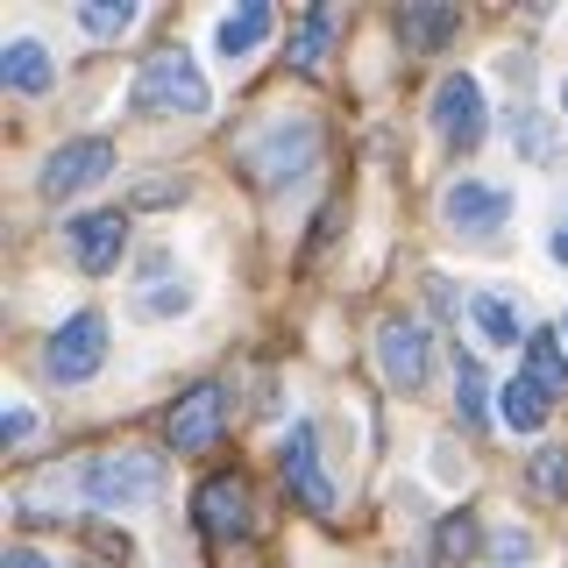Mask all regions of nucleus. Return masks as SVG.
Returning a JSON list of instances; mask_svg holds the SVG:
<instances>
[{
	"mask_svg": "<svg viewBox=\"0 0 568 568\" xmlns=\"http://www.w3.org/2000/svg\"><path fill=\"white\" fill-rule=\"evenodd\" d=\"M320 156V121L313 114H284L271 121V129H256L242 142V171H248V185H263V192H277L284 178H298Z\"/></svg>",
	"mask_w": 568,
	"mask_h": 568,
	"instance_id": "obj_1",
	"label": "nucleus"
},
{
	"mask_svg": "<svg viewBox=\"0 0 568 568\" xmlns=\"http://www.w3.org/2000/svg\"><path fill=\"white\" fill-rule=\"evenodd\" d=\"M164 490V462L156 455H85L79 462V497L93 511H129V505H150Z\"/></svg>",
	"mask_w": 568,
	"mask_h": 568,
	"instance_id": "obj_2",
	"label": "nucleus"
},
{
	"mask_svg": "<svg viewBox=\"0 0 568 568\" xmlns=\"http://www.w3.org/2000/svg\"><path fill=\"white\" fill-rule=\"evenodd\" d=\"M213 85L200 79V64L185 50H150L135 64V114H206Z\"/></svg>",
	"mask_w": 568,
	"mask_h": 568,
	"instance_id": "obj_3",
	"label": "nucleus"
},
{
	"mask_svg": "<svg viewBox=\"0 0 568 568\" xmlns=\"http://www.w3.org/2000/svg\"><path fill=\"white\" fill-rule=\"evenodd\" d=\"M426 121H434V135L448 142V150H476V142H484V121H490L484 79H476V71H448V79L434 85V106H426Z\"/></svg>",
	"mask_w": 568,
	"mask_h": 568,
	"instance_id": "obj_4",
	"label": "nucleus"
},
{
	"mask_svg": "<svg viewBox=\"0 0 568 568\" xmlns=\"http://www.w3.org/2000/svg\"><path fill=\"white\" fill-rule=\"evenodd\" d=\"M100 363H106V320L100 313H71L43 342V377L50 384H85V377H100Z\"/></svg>",
	"mask_w": 568,
	"mask_h": 568,
	"instance_id": "obj_5",
	"label": "nucleus"
},
{
	"mask_svg": "<svg viewBox=\"0 0 568 568\" xmlns=\"http://www.w3.org/2000/svg\"><path fill=\"white\" fill-rule=\"evenodd\" d=\"M100 178H114V142L106 135H71L58 142V150L43 156V200H71V192H85V185H100Z\"/></svg>",
	"mask_w": 568,
	"mask_h": 568,
	"instance_id": "obj_6",
	"label": "nucleus"
},
{
	"mask_svg": "<svg viewBox=\"0 0 568 568\" xmlns=\"http://www.w3.org/2000/svg\"><path fill=\"white\" fill-rule=\"evenodd\" d=\"M377 369L390 390H419L426 369H434V342H426V327L413 313H390L377 327Z\"/></svg>",
	"mask_w": 568,
	"mask_h": 568,
	"instance_id": "obj_7",
	"label": "nucleus"
},
{
	"mask_svg": "<svg viewBox=\"0 0 568 568\" xmlns=\"http://www.w3.org/2000/svg\"><path fill=\"white\" fill-rule=\"evenodd\" d=\"M221 426H227V390L221 384H192L164 413V440L178 455H206L213 440H221Z\"/></svg>",
	"mask_w": 568,
	"mask_h": 568,
	"instance_id": "obj_8",
	"label": "nucleus"
},
{
	"mask_svg": "<svg viewBox=\"0 0 568 568\" xmlns=\"http://www.w3.org/2000/svg\"><path fill=\"white\" fill-rule=\"evenodd\" d=\"M277 469H284V490H292L306 511H320V519H327V511H334V484H327V469H320V434H313V419H292Z\"/></svg>",
	"mask_w": 568,
	"mask_h": 568,
	"instance_id": "obj_9",
	"label": "nucleus"
},
{
	"mask_svg": "<svg viewBox=\"0 0 568 568\" xmlns=\"http://www.w3.org/2000/svg\"><path fill=\"white\" fill-rule=\"evenodd\" d=\"M440 213H448V227H462V235H497L505 213H511V192L484 185V178H455V185L440 192Z\"/></svg>",
	"mask_w": 568,
	"mask_h": 568,
	"instance_id": "obj_10",
	"label": "nucleus"
},
{
	"mask_svg": "<svg viewBox=\"0 0 568 568\" xmlns=\"http://www.w3.org/2000/svg\"><path fill=\"white\" fill-rule=\"evenodd\" d=\"M121 248H129V213L121 206H100V213H79V221H71V256H79L85 277L114 271Z\"/></svg>",
	"mask_w": 568,
	"mask_h": 568,
	"instance_id": "obj_11",
	"label": "nucleus"
},
{
	"mask_svg": "<svg viewBox=\"0 0 568 568\" xmlns=\"http://www.w3.org/2000/svg\"><path fill=\"white\" fill-rule=\"evenodd\" d=\"M192 519H200V532H213V540L248 532V484L242 476H206V484L192 490Z\"/></svg>",
	"mask_w": 568,
	"mask_h": 568,
	"instance_id": "obj_12",
	"label": "nucleus"
},
{
	"mask_svg": "<svg viewBox=\"0 0 568 568\" xmlns=\"http://www.w3.org/2000/svg\"><path fill=\"white\" fill-rule=\"evenodd\" d=\"M185 306H192V277L185 271L171 277V256H150V271L135 284V313L142 320H178Z\"/></svg>",
	"mask_w": 568,
	"mask_h": 568,
	"instance_id": "obj_13",
	"label": "nucleus"
},
{
	"mask_svg": "<svg viewBox=\"0 0 568 568\" xmlns=\"http://www.w3.org/2000/svg\"><path fill=\"white\" fill-rule=\"evenodd\" d=\"M547 413H555V390H547L540 377H526V369H519L505 390H497V419H505L511 434H540Z\"/></svg>",
	"mask_w": 568,
	"mask_h": 568,
	"instance_id": "obj_14",
	"label": "nucleus"
},
{
	"mask_svg": "<svg viewBox=\"0 0 568 568\" xmlns=\"http://www.w3.org/2000/svg\"><path fill=\"white\" fill-rule=\"evenodd\" d=\"M271 29H277V8H271V0H242V8L213 29V50H221V58H248V50H256Z\"/></svg>",
	"mask_w": 568,
	"mask_h": 568,
	"instance_id": "obj_15",
	"label": "nucleus"
},
{
	"mask_svg": "<svg viewBox=\"0 0 568 568\" xmlns=\"http://www.w3.org/2000/svg\"><path fill=\"white\" fill-rule=\"evenodd\" d=\"M455 29H462V8H448V0H419V8L398 14V43L405 50H440Z\"/></svg>",
	"mask_w": 568,
	"mask_h": 568,
	"instance_id": "obj_16",
	"label": "nucleus"
},
{
	"mask_svg": "<svg viewBox=\"0 0 568 568\" xmlns=\"http://www.w3.org/2000/svg\"><path fill=\"white\" fill-rule=\"evenodd\" d=\"M0 79H8L14 93H50L58 71H50V50L36 43V36H14V43L0 50Z\"/></svg>",
	"mask_w": 568,
	"mask_h": 568,
	"instance_id": "obj_17",
	"label": "nucleus"
},
{
	"mask_svg": "<svg viewBox=\"0 0 568 568\" xmlns=\"http://www.w3.org/2000/svg\"><path fill=\"white\" fill-rule=\"evenodd\" d=\"M327 43H334V8H306V14L292 22L284 58H292V71H306V79H313V71L327 64Z\"/></svg>",
	"mask_w": 568,
	"mask_h": 568,
	"instance_id": "obj_18",
	"label": "nucleus"
},
{
	"mask_svg": "<svg viewBox=\"0 0 568 568\" xmlns=\"http://www.w3.org/2000/svg\"><path fill=\"white\" fill-rule=\"evenodd\" d=\"M526 377H540L547 390H568V342H561V327H532L526 334Z\"/></svg>",
	"mask_w": 568,
	"mask_h": 568,
	"instance_id": "obj_19",
	"label": "nucleus"
},
{
	"mask_svg": "<svg viewBox=\"0 0 568 568\" xmlns=\"http://www.w3.org/2000/svg\"><path fill=\"white\" fill-rule=\"evenodd\" d=\"M455 405H462V426H484L490 419V384H484V363L455 348Z\"/></svg>",
	"mask_w": 568,
	"mask_h": 568,
	"instance_id": "obj_20",
	"label": "nucleus"
},
{
	"mask_svg": "<svg viewBox=\"0 0 568 568\" xmlns=\"http://www.w3.org/2000/svg\"><path fill=\"white\" fill-rule=\"evenodd\" d=\"M476 555V511H448L434 532V568H462Z\"/></svg>",
	"mask_w": 568,
	"mask_h": 568,
	"instance_id": "obj_21",
	"label": "nucleus"
},
{
	"mask_svg": "<svg viewBox=\"0 0 568 568\" xmlns=\"http://www.w3.org/2000/svg\"><path fill=\"white\" fill-rule=\"evenodd\" d=\"M469 320H476V327L490 334L497 348H519V313H511V306H505L497 292H476V298H469Z\"/></svg>",
	"mask_w": 568,
	"mask_h": 568,
	"instance_id": "obj_22",
	"label": "nucleus"
},
{
	"mask_svg": "<svg viewBox=\"0 0 568 568\" xmlns=\"http://www.w3.org/2000/svg\"><path fill=\"white\" fill-rule=\"evenodd\" d=\"M135 0H85V8H79V29L85 36H129L135 29Z\"/></svg>",
	"mask_w": 568,
	"mask_h": 568,
	"instance_id": "obj_23",
	"label": "nucleus"
},
{
	"mask_svg": "<svg viewBox=\"0 0 568 568\" xmlns=\"http://www.w3.org/2000/svg\"><path fill=\"white\" fill-rule=\"evenodd\" d=\"M526 476H532V490H540V497L568 505V448H540V455L526 462Z\"/></svg>",
	"mask_w": 568,
	"mask_h": 568,
	"instance_id": "obj_24",
	"label": "nucleus"
},
{
	"mask_svg": "<svg viewBox=\"0 0 568 568\" xmlns=\"http://www.w3.org/2000/svg\"><path fill=\"white\" fill-rule=\"evenodd\" d=\"M29 434H36V413H29L22 398H8V405H0V440H8V448H22Z\"/></svg>",
	"mask_w": 568,
	"mask_h": 568,
	"instance_id": "obj_25",
	"label": "nucleus"
},
{
	"mask_svg": "<svg viewBox=\"0 0 568 568\" xmlns=\"http://www.w3.org/2000/svg\"><path fill=\"white\" fill-rule=\"evenodd\" d=\"M171 200H185V185H171V178H164V185H142V192H135V206H171Z\"/></svg>",
	"mask_w": 568,
	"mask_h": 568,
	"instance_id": "obj_26",
	"label": "nucleus"
},
{
	"mask_svg": "<svg viewBox=\"0 0 568 568\" xmlns=\"http://www.w3.org/2000/svg\"><path fill=\"white\" fill-rule=\"evenodd\" d=\"M526 555H532L526 532H497V561H526Z\"/></svg>",
	"mask_w": 568,
	"mask_h": 568,
	"instance_id": "obj_27",
	"label": "nucleus"
},
{
	"mask_svg": "<svg viewBox=\"0 0 568 568\" xmlns=\"http://www.w3.org/2000/svg\"><path fill=\"white\" fill-rule=\"evenodd\" d=\"M0 568H50V561L36 555V547H8V561H0Z\"/></svg>",
	"mask_w": 568,
	"mask_h": 568,
	"instance_id": "obj_28",
	"label": "nucleus"
},
{
	"mask_svg": "<svg viewBox=\"0 0 568 568\" xmlns=\"http://www.w3.org/2000/svg\"><path fill=\"white\" fill-rule=\"evenodd\" d=\"M547 248H555V263H568V221L555 227V242H547Z\"/></svg>",
	"mask_w": 568,
	"mask_h": 568,
	"instance_id": "obj_29",
	"label": "nucleus"
},
{
	"mask_svg": "<svg viewBox=\"0 0 568 568\" xmlns=\"http://www.w3.org/2000/svg\"><path fill=\"white\" fill-rule=\"evenodd\" d=\"M561 114H568V85H561Z\"/></svg>",
	"mask_w": 568,
	"mask_h": 568,
	"instance_id": "obj_30",
	"label": "nucleus"
},
{
	"mask_svg": "<svg viewBox=\"0 0 568 568\" xmlns=\"http://www.w3.org/2000/svg\"><path fill=\"white\" fill-rule=\"evenodd\" d=\"M561 342H568V320H561Z\"/></svg>",
	"mask_w": 568,
	"mask_h": 568,
	"instance_id": "obj_31",
	"label": "nucleus"
}]
</instances>
